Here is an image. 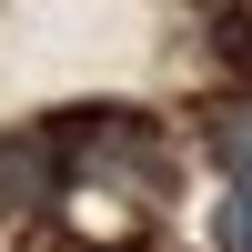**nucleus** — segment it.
Segmentation results:
<instances>
[{"label":"nucleus","instance_id":"obj_1","mask_svg":"<svg viewBox=\"0 0 252 252\" xmlns=\"http://www.w3.org/2000/svg\"><path fill=\"white\" fill-rule=\"evenodd\" d=\"M51 182H61V141L51 131L0 141V202H51Z\"/></svg>","mask_w":252,"mask_h":252},{"label":"nucleus","instance_id":"obj_2","mask_svg":"<svg viewBox=\"0 0 252 252\" xmlns=\"http://www.w3.org/2000/svg\"><path fill=\"white\" fill-rule=\"evenodd\" d=\"M212 161L232 172V192H252V101H242V111H222V121H212Z\"/></svg>","mask_w":252,"mask_h":252},{"label":"nucleus","instance_id":"obj_3","mask_svg":"<svg viewBox=\"0 0 252 252\" xmlns=\"http://www.w3.org/2000/svg\"><path fill=\"white\" fill-rule=\"evenodd\" d=\"M212 242H222V252H252V192H232V202L212 212Z\"/></svg>","mask_w":252,"mask_h":252}]
</instances>
